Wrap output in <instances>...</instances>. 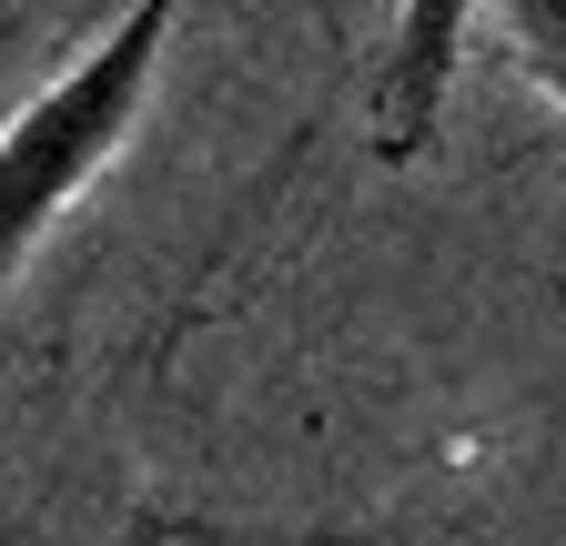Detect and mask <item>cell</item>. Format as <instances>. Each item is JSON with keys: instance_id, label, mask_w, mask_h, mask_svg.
<instances>
[{"instance_id": "6da1fadb", "label": "cell", "mask_w": 566, "mask_h": 546, "mask_svg": "<svg viewBox=\"0 0 566 546\" xmlns=\"http://www.w3.org/2000/svg\"><path fill=\"white\" fill-rule=\"evenodd\" d=\"M172 31H182V0H122L112 31L71 72H51V92H31L0 122V294L51 243V223L122 162V143L142 132L153 82L172 61Z\"/></svg>"}, {"instance_id": "3957f363", "label": "cell", "mask_w": 566, "mask_h": 546, "mask_svg": "<svg viewBox=\"0 0 566 546\" xmlns=\"http://www.w3.org/2000/svg\"><path fill=\"white\" fill-rule=\"evenodd\" d=\"M495 21H506L516 61H526V82L566 112V0H495Z\"/></svg>"}, {"instance_id": "7a4b0ae2", "label": "cell", "mask_w": 566, "mask_h": 546, "mask_svg": "<svg viewBox=\"0 0 566 546\" xmlns=\"http://www.w3.org/2000/svg\"><path fill=\"white\" fill-rule=\"evenodd\" d=\"M465 21L475 0H395V31H385V61H375V162H424L446 132V102H455V51H465Z\"/></svg>"}]
</instances>
